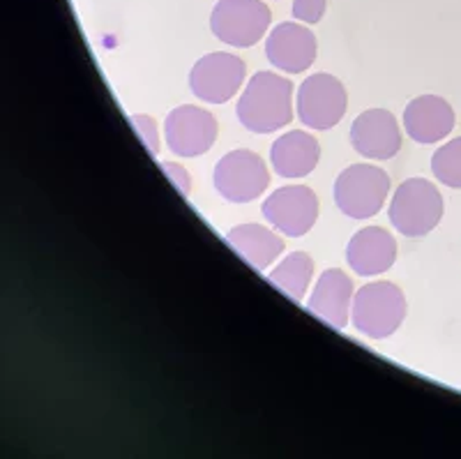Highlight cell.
I'll return each instance as SVG.
<instances>
[{
    "label": "cell",
    "mask_w": 461,
    "mask_h": 459,
    "mask_svg": "<svg viewBox=\"0 0 461 459\" xmlns=\"http://www.w3.org/2000/svg\"><path fill=\"white\" fill-rule=\"evenodd\" d=\"M298 115L312 130H332L348 109V93L332 74H312L298 88Z\"/></svg>",
    "instance_id": "7"
},
{
    "label": "cell",
    "mask_w": 461,
    "mask_h": 459,
    "mask_svg": "<svg viewBox=\"0 0 461 459\" xmlns=\"http://www.w3.org/2000/svg\"><path fill=\"white\" fill-rule=\"evenodd\" d=\"M321 160V146L314 136L303 130L282 134L270 148V162L277 176L304 178L310 176Z\"/></svg>",
    "instance_id": "16"
},
{
    "label": "cell",
    "mask_w": 461,
    "mask_h": 459,
    "mask_svg": "<svg viewBox=\"0 0 461 459\" xmlns=\"http://www.w3.org/2000/svg\"><path fill=\"white\" fill-rule=\"evenodd\" d=\"M403 130L415 143L429 146L455 130V111L438 95H420L403 109Z\"/></svg>",
    "instance_id": "13"
},
{
    "label": "cell",
    "mask_w": 461,
    "mask_h": 459,
    "mask_svg": "<svg viewBox=\"0 0 461 459\" xmlns=\"http://www.w3.org/2000/svg\"><path fill=\"white\" fill-rule=\"evenodd\" d=\"M247 77L245 63L233 53L215 51L199 58L189 69V90L210 105H224L242 88Z\"/></svg>",
    "instance_id": "9"
},
{
    "label": "cell",
    "mask_w": 461,
    "mask_h": 459,
    "mask_svg": "<svg viewBox=\"0 0 461 459\" xmlns=\"http://www.w3.org/2000/svg\"><path fill=\"white\" fill-rule=\"evenodd\" d=\"M353 298L356 293H353L351 277L339 268H330L319 277V282L307 300V309L325 324L346 328L348 318H351Z\"/></svg>",
    "instance_id": "14"
},
{
    "label": "cell",
    "mask_w": 461,
    "mask_h": 459,
    "mask_svg": "<svg viewBox=\"0 0 461 459\" xmlns=\"http://www.w3.org/2000/svg\"><path fill=\"white\" fill-rule=\"evenodd\" d=\"M390 222L406 238H422L438 226L443 217V197L425 178L403 180L390 201Z\"/></svg>",
    "instance_id": "2"
},
{
    "label": "cell",
    "mask_w": 461,
    "mask_h": 459,
    "mask_svg": "<svg viewBox=\"0 0 461 459\" xmlns=\"http://www.w3.org/2000/svg\"><path fill=\"white\" fill-rule=\"evenodd\" d=\"M390 176L374 164H351L337 176L335 204L351 219H369L385 206Z\"/></svg>",
    "instance_id": "4"
},
{
    "label": "cell",
    "mask_w": 461,
    "mask_h": 459,
    "mask_svg": "<svg viewBox=\"0 0 461 459\" xmlns=\"http://www.w3.org/2000/svg\"><path fill=\"white\" fill-rule=\"evenodd\" d=\"M346 262L360 277L381 275L397 262V241L381 226H367L348 241Z\"/></svg>",
    "instance_id": "15"
},
{
    "label": "cell",
    "mask_w": 461,
    "mask_h": 459,
    "mask_svg": "<svg viewBox=\"0 0 461 459\" xmlns=\"http://www.w3.org/2000/svg\"><path fill=\"white\" fill-rule=\"evenodd\" d=\"M406 318V298L393 282H372L360 287L353 298L351 321L360 335L385 339L402 328Z\"/></svg>",
    "instance_id": "3"
},
{
    "label": "cell",
    "mask_w": 461,
    "mask_h": 459,
    "mask_svg": "<svg viewBox=\"0 0 461 459\" xmlns=\"http://www.w3.org/2000/svg\"><path fill=\"white\" fill-rule=\"evenodd\" d=\"M273 22L263 0H220L210 14V31L229 47L249 49L261 40Z\"/></svg>",
    "instance_id": "5"
},
{
    "label": "cell",
    "mask_w": 461,
    "mask_h": 459,
    "mask_svg": "<svg viewBox=\"0 0 461 459\" xmlns=\"http://www.w3.org/2000/svg\"><path fill=\"white\" fill-rule=\"evenodd\" d=\"M325 7H328V0H294V16L303 23H319L325 14Z\"/></svg>",
    "instance_id": "21"
},
{
    "label": "cell",
    "mask_w": 461,
    "mask_h": 459,
    "mask_svg": "<svg viewBox=\"0 0 461 459\" xmlns=\"http://www.w3.org/2000/svg\"><path fill=\"white\" fill-rule=\"evenodd\" d=\"M130 121H131V125H134V130L139 132V136L143 139V143H146L148 152H150V155H158L159 152L158 123L152 121L150 115H146V114H134Z\"/></svg>",
    "instance_id": "20"
},
{
    "label": "cell",
    "mask_w": 461,
    "mask_h": 459,
    "mask_svg": "<svg viewBox=\"0 0 461 459\" xmlns=\"http://www.w3.org/2000/svg\"><path fill=\"white\" fill-rule=\"evenodd\" d=\"M217 118L210 111L194 105L173 109L164 123L167 143L176 157H201L215 146Z\"/></svg>",
    "instance_id": "10"
},
{
    "label": "cell",
    "mask_w": 461,
    "mask_h": 459,
    "mask_svg": "<svg viewBox=\"0 0 461 459\" xmlns=\"http://www.w3.org/2000/svg\"><path fill=\"white\" fill-rule=\"evenodd\" d=\"M316 35L310 28L294 22H284L270 31L266 56L270 65L286 74H303L316 60Z\"/></svg>",
    "instance_id": "12"
},
{
    "label": "cell",
    "mask_w": 461,
    "mask_h": 459,
    "mask_svg": "<svg viewBox=\"0 0 461 459\" xmlns=\"http://www.w3.org/2000/svg\"><path fill=\"white\" fill-rule=\"evenodd\" d=\"M229 243L257 271L273 266L284 252V241L263 225H238L226 234Z\"/></svg>",
    "instance_id": "17"
},
{
    "label": "cell",
    "mask_w": 461,
    "mask_h": 459,
    "mask_svg": "<svg viewBox=\"0 0 461 459\" xmlns=\"http://www.w3.org/2000/svg\"><path fill=\"white\" fill-rule=\"evenodd\" d=\"M431 171L436 180L447 188L461 189V136L440 146L431 157Z\"/></svg>",
    "instance_id": "19"
},
{
    "label": "cell",
    "mask_w": 461,
    "mask_h": 459,
    "mask_svg": "<svg viewBox=\"0 0 461 459\" xmlns=\"http://www.w3.org/2000/svg\"><path fill=\"white\" fill-rule=\"evenodd\" d=\"M217 194L230 204H249L254 198L261 197L270 185L267 167L263 157L257 152L238 148L230 151L217 162L215 173H212Z\"/></svg>",
    "instance_id": "6"
},
{
    "label": "cell",
    "mask_w": 461,
    "mask_h": 459,
    "mask_svg": "<svg viewBox=\"0 0 461 459\" xmlns=\"http://www.w3.org/2000/svg\"><path fill=\"white\" fill-rule=\"evenodd\" d=\"M351 146L369 160H390L402 151V130L388 109H367L351 125Z\"/></svg>",
    "instance_id": "11"
},
{
    "label": "cell",
    "mask_w": 461,
    "mask_h": 459,
    "mask_svg": "<svg viewBox=\"0 0 461 459\" xmlns=\"http://www.w3.org/2000/svg\"><path fill=\"white\" fill-rule=\"evenodd\" d=\"M238 121L254 134H270L294 121V84L275 72H257L236 106Z\"/></svg>",
    "instance_id": "1"
},
{
    "label": "cell",
    "mask_w": 461,
    "mask_h": 459,
    "mask_svg": "<svg viewBox=\"0 0 461 459\" xmlns=\"http://www.w3.org/2000/svg\"><path fill=\"white\" fill-rule=\"evenodd\" d=\"M267 225L286 238H303L319 219V198L304 185H286L273 192L261 206Z\"/></svg>",
    "instance_id": "8"
},
{
    "label": "cell",
    "mask_w": 461,
    "mask_h": 459,
    "mask_svg": "<svg viewBox=\"0 0 461 459\" xmlns=\"http://www.w3.org/2000/svg\"><path fill=\"white\" fill-rule=\"evenodd\" d=\"M312 277H314V262H312V256L304 254V252H294V254H288L286 259H282L270 271L267 280L279 291L286 293L291 300L303 303L304 293H307V289L312 284Z\"/></svg>",
    "instance_id": "18"
},
{
    "label": "cell",
    "mask_w": 461,
    "mask_h": 459,
    "mask_svg": "<svg viewBox=\"0 0 461 459\" xmlns=\"http://www.w3.org/2000/svg\"><path fill=\"white\" fill-rule=\"evenodd\" d=\"M159 167L167 173V178L173 183V188L178 189L183 197H189V192H192V178H189L187 169L178 162H162Z\"/></svg>",
    "instance_id": "22"
}]
</instances>
